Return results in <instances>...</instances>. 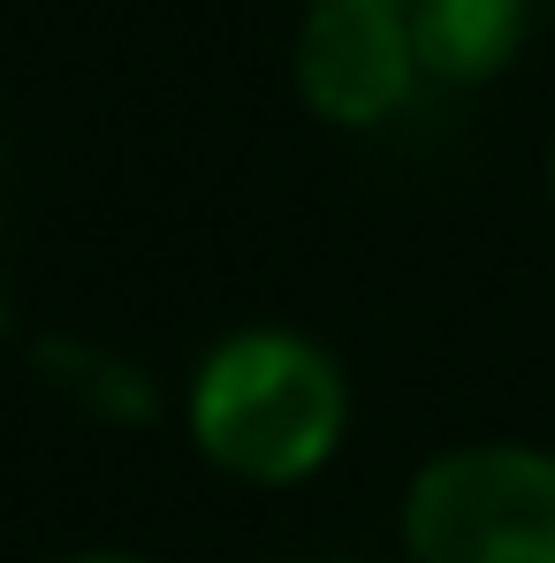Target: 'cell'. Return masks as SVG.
I'll list each match as a JSON object with an SVG mask.
<instances>
[{
    "mask_svg": "<svg viewBox=\"0 0 555 563\" xmlns=\"http://www.w3.org/2000/svg\"><path fill=\"white\" fill-rule=\"evenodd\" d=\"M297 99L335 122V130H373L388 122L411 85H419V54H411V23L403 8H373V0H320L297 23Z\"/></svg>",
    "mask_w": 555,
    "mask_h": 563,
    "instance_id": "obj_3",
    "label": "cell"
},
{
    "mask_svg": "<svg viewBox=\"0 0 555 563\" xmlns=\"http://www.w3.org/2000/svg\"><path fill=\"white\" fill-rule=\"evenodd\" d=\"M403 23H411L419 77H434V85H487V77H502L518 62L533 0H411Z\"/></svg>",
    "mask_w": 555,
    "mask_h": 563,
    "instance_id": "obj_4",
    "label": "cell"
},
{
    "mask_svg": "<svg viewBox=\"0 0 555 563\" xmlns=\"http://www.w3.org/2000/svg\"><path fill=\"white\" fill-rule=\"evenodd\" d=\"M411 563H555V450L464 442L403 495Z\"/></svg>",
    "mask_w": 555,
    "mask_h": 563,
    "instance_id": "obj_2",
    "label": "cell"
},
{
    "mask_svg": "<svg viewBox=\"0 0 555 563\" xmlns=\"http://www.w3.org/2000/svg\"><path fill=\"white\" fill-rule=\"evenodd\" d=\"M62 563H153V556H130V549H85V556H62Z\"/></svg>",
    "mask_w": 555,
    "mask_h": 563,
    "instance_id": "obj_5",
    "label": "cell"
},
{
    "mask_svg": "<svg viewBox=\"0 0 555 563\" xmlns=\"http://www.w3.org/2000/svg\"><path fill=\"white\" fill-rule=\"evenodd\" d=\"M548 198H555V145H548Z\"/></svg>",
    "mask_w": 555,
    "mask_h": 563,
    "instance_id": "obj_7",
    "label": "cell"
},
{
    "mask_svg": "<svg viewBox=\"0 0 555 563\" xmlns=\"http://www.w3.org/2000/svg\"><path fill=\"white\" fill-rule=\"evenodd\" d=\"M312 8H320V0H312ZM373 8H411V0H373Z\"/></svg>",
    "mask_w": 555,
    "mask_h": 563,
    "instance_id": "obj_6",
    "label": "cell"
},
{
    "mask_svg": "<svg viewBox=\"0 0 555 563\" xmlns=\"http://www.w3.org/2000/svg\"><path fill=\"white\" fill-rule=\"evenodd\" d=\"M190 442L244 487H297L351 434V380L297 328H236L190 374Z\"/></svg>",
    "mask_w": 555,
    "mask_h": 563,
    "instance_id": "obj_1",
    "label": "cell"
}]
</instances>
